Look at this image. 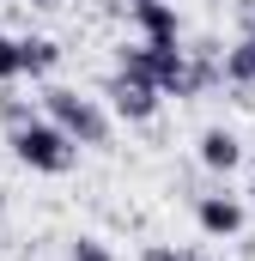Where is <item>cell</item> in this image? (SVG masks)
Here are the masks:
<instances>
[{"instance_id": "52a82bcc", "label": "cell", "mask_w": 255, "mask_h": 261, "mask_svg": "<svg viewBox=\"0 0 255 261\" xmlns=\"http://www.w3.org/2000/svg\"><path fill=\"white\" fill-rule=\"evenodd\" d=\"M194 152H200V164H207V170H237V164H243V140H237L231 128H207Z\"/></svg>"}, {"instance_id": "5bb4252c", "label": "cell", "mask_w": 255, "mask_h": 261, "mask_svg": "<svg viewBox=\"0 0 255 261\" xmlns=\"http://www.w3.org/2000/svg\"><path fill=\"white\" fill-rule=\"evenodd\" d=\"M183 261H213V255H207V249H183Z\"/></svg>"}, {"instance_id": "5b68a950", "label": "cell", "mask_w": 255, "mask_h": 261, "mask_svg": "<svg viewBox=\"0 0 255 261\" xmlns=\"http://www.w3.org/2000/svg\"><path fill=\"white\" fill-rule=\"evenodd\" d=\"M243 219H249V213H243L237 195H200V200H194V225H200L207 237H237Z\"/></svg>"}, {"instance_id": "6da1fadb", "label": "cell", "mask_w": 255, "mask_h": 261, "mask_svg": "<svg viewBox=\"0 0 255 261\" xmlns=\"http://www.w3.org/2000/svg\"><path fill=\"white\" fill-rule=\"evenodd\" d=\"M6 140H12V158H18L24 170H43V176H67V170L79 164V140H73L67 128H55L49 116H37V122L12 128Z\"/></svg>"}, {"instance_id": "30bf717a", "label": "cell", "mask_w": 255, "mask_h": 261, "mask_svg": "<svg viewBox=\"0 0 255 261\" xmlns=\"http://www.w3.org/2000/svg\"><path fill=\"white\" fill-rule=\"evenodd\" d=\"M0 122H6V134H12V128H24V122H37L31 97H0Z\"/></svg>"}, {"instance_id": "8992f818", "label": "cell", "mask_w": 255, "mask_h": 261, "mask_svg": "<svg viewBox=\"0 0 255 261\" xmlns=\"http://www.w3.org/2000/svg\"><path fill=\"white\" fill-rule=\"evenodd\" d=\"M128 18H134L140 37H152V43H183V18H176L170 0H128Z\"/></svg>"}, {"instance_id": "9a60e30c", "label": "cell", "mask_w": 255, "mask_h": 261, "mask_svg": "<svg viewBox=\"0 0 255 261\" xmlns=\"http://www.w3.org/2000/svg\"><path fill=\"white\" fill-rule=\"evenodd\" d=\"M31 6H43V12H49V6H61V0H31Z\"/></svg>"}, {"instance_id": "ba28073f", "label": "cell", "mask_w": 255, "mask_h": 261, "mask_svg": "<svg viewBox=\"0 0 255 261\" xmlns=\"http://www.w3.org/2000/svg\"><path fill=\"white\" fill-rule=\"evenodd\" d=\"M18 61L31 79H49L55 67H61V43L55 37H18Z\"/></svg>"}, {"instance_id": "8fae6325", "label": "cell", "mask_w": 255, "mask_h": 261, "mask_svg": "<svg viewBox=\"0 0 255 261\" xmlns=\"http://www.w3.org/2000/svg\"><path fill=\"white\" fill-rule=\"evenodd\" d=\"M18 73H24V61H18V37L0 31V85H12Z\"/></svg>"}, {"instance_id": "3957f363", "label": "cell", "mask_w": 255, "mask_h": 261, "mask_svg": "<svg viewBox=\"0 0 255 261\" xmlns=\"http://www.w3.org/2000/svg\"><path fill=\"white\" fill-rule=\"evenodd\" d=\"M43 116L67 128L79 146H110V110L97 103V97H85V91H73V85H49L43 91Z\"/></svg>"}, {"instance_id": "7a4b0ae2", "label": "cell", "mask_w": 255, "mask_h": 261, "mask_svg": "<svg viewBox=\"0 0 255 261\" xmlns=\"http://www.w3.org/2000/svg\"><path fill=\"white\" fill-rule=\"evenodd\" d=\"M116 67L134 73V79H152L164 97H183L189 49H183V43H152V37H140V43H122V49H116Z\"/></svg>"}, {"instance_id": "2e32d148", "label": "cell", "mask_w": 255, "mask_h": 261, "mask_svg": "<svg viewBox=\"0 0 255 261\" xmlns=\"http://www.w3.org/2000/svg\"><path fill=\"white\" fill-rule=\"evenodd\" d=\"M249 195H255V189H249Z\"/></svg>"}, {"instance_id": "7c38bea8", "label": "cell", "mask_w": 255, "mask_h": 261, "mask_svg": "<svg viewBox=\"0 0 255 261\" xmlns=\"http://www.w3.org/2000/svg\"><path fill=\"white\" fill-rule=\"evenodd\" d=\"M73 261H116V255H110V243H97V237H79V243H73Z\"/></svg>"}, {"instance_id": "9c48e42d", "label": "cell", "mask_w": 255, "mask_h": 261, "mask_svg": "<svg viewBox=\"0 0 255 261\" xmlns=\"http://www.w3.org/2000/svg\"><path fill=\"white\" fill-rule=\"evenodd\" d=\"M225 79H231V85H255V24L225 49Z\"/></svg>"}, {"instance_id": "277c9868", "label": "cell", "mask_w": 255, "mask_h": 261, "mask_svg": "<svg viewBox=\"0 0 255 261\" xmlns=\"http://www.w3.org/2000/svg\"><path fill=\"white\" fill-rule=\"evenodd\" d=\"M104 97H110V110H116L122 122H152L158 103H164V91H158L152 79H134V73H122V67L104 79Z\"/></svg>"}, {"instance_id": "4fadbf2b", "label": "cell", "mask_w": 255, "mask_h": 261, "mask_svg": "<svg viewBox=\"0 0 255 261\" xmlns=\"http://www.w3.org/2000/svg\"><path fill=\"white\" fill-rule=\"evenodd\" d=\"M140 261H183V249H176V243H146Z\"/></svg>"}]
</instances>
